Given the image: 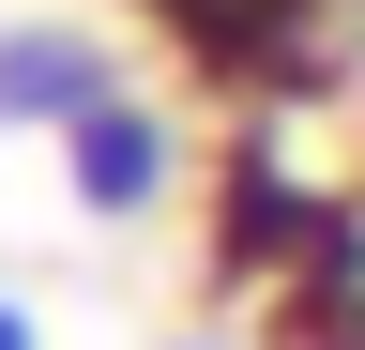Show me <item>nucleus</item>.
<instances>
[{
	"label": "nucleus",
	"instance_id": "nucleus-4",
	"mask_svg": "<svg viewBox=\"0 0 365 350\" xmlns=\"http://www.w3.org/2000/svg\"><path fill=\"white\" fill-rule=\"evenodd\" d=\"M107 92H122L107 31H76V16H0V138H46V153H61Z\"/></svg>",
	"mask_w": 365,
	"mask_h": 350
},
{
	"label": "nucleus",
	"instance_id": "nucleus-1",
	"mask_svg": "<svg viewBox=\"0 0 365 350\" xmlns=\"http://www.w3.org/2000/svg\"><path fill=\"white\" fill-rule=\"evenodd\" d=\"M335 213H350V183H319V168L289 153V122H244V138L213 153V274L244 289V304H274L319 259Z\"/></svg>",
	"mask_w": 365,
	"mask_h": 350
},
{
	"label": "nucleus",
	"instance_id": "nucleus-6",
	"mask_svg": "<svg viewBox=\"0 0 365 350\" xmlns=\"http://www.w3.org/2000/svg\"><path fill=\"white\" fill-rule=\"evenodd\" d=\"M153 350H228V335H153Z\"/></svg>",
	"mask_w": 365,
	"mask_h": 350
},
{
	"label": "nucleus",
	"instance_id": "nucleus-3",
	"mask_svg": "<svg viewBox=\"0 0 365 350\" xmlns=\"http://www.w3.org/2000/svg\"><path fill=\"white\" fill-rule=\"evenodd\" d=\"M61 198L91 213V229H153V213L182 198V122H168V92L122 76V92L61 138Z\"/></svg>",
	"mask_w": 365,
	"mask_h": 350
},
{
	"label": "nucleus",
	"instance_id": "nucleus-2",
	"mask_svg": "<svg viewBox=\"0 0 365 350\" xmlns=\"http://www.w3.org/2000/svg\"><path fill=\"white\" fill-rule=\"evenodd\" d=\"M168 16V46L213 76V92H244L259 122L274 107H304V92H335V61H350V0H153Z\"/></svg>",
	"mask_w": 365,
	"mask_h": 350
},
{
	"label": "nucleus",
	"instance_id": "nucleus-5",
	"mask_svg": "<svg viewBox=\"0 0 365 350\" xmlns=\"http://www.w3.org/2000/svg\"><path fill=\"white\" fill-rule=\"evenodd\" d=\"M0 350H46V320H31V304H16V289H0Z\"/></svg>",
	"mask_w": 365,
	"mask_h": 350
}]
</instances>
